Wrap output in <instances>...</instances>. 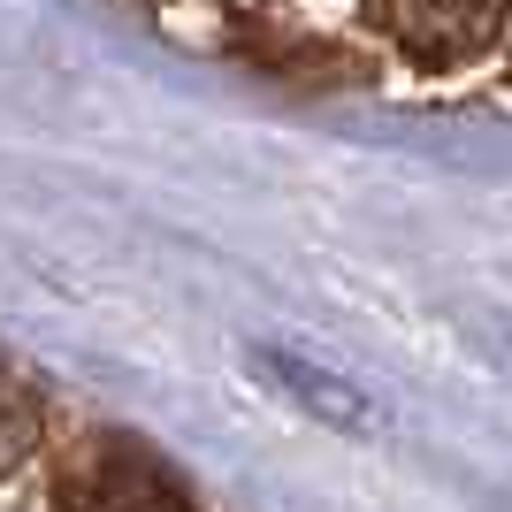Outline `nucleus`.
<instances>
[{"instance_id":"1","label":"nucleus","mask_w":512,"mask_h":512,"mask_svg":"<svg viewBox=\"0 0 512 512\" xmlns=\"http://www.w3.org/2000/svg\"><path fill=\"white\" fill-rule=\"evenodd\" d=\"M54 512H199L176 474L130 436H92L54 474Z\"/></svg>"},{"instance_id":"2","label":"nucleus","mask_w":512,"mask_h":512,"mask_svg":"<svg viewBox=\"0 0 512 512\" xmlns=\"http://www.w3.org/2000/svg\"><path fill=\"white\" fill-rule=\"evenodd\" d=\"M367 16L421 69H459L490 54V39L512 23V0H367Z\"/></svg>"},{"instance_id":"3","label":"nucleus","mask_w":512,"mask_h":512,"mask_svg":"<svg viewBox=\"0 0 512 512\" xmlns=\"http://www.w3.org/2000/svg\"><path fill=\"white\" fill-rule=\"evenodd\" d=\"M268 375H276L291 398H306V413H321V421L375 428V398H367L360 383H337L329 367H306V360H291V352H268Z\"/></svg>"},{"instance_id":"4","label":"nucleus","mask_w":512,"mask_h":512,"mask_svg":"<svg viewBox=\"0 0 512 512\" xmlns=\"http://www.w3.org/2000/svg\"><path fill=\"white\" fill-rule=\"evenodd\" d=\"M39 436H46V413H39V398H31V383L0 367V474H16L23 459L39 451Z\"/></svg>"}]
</instances>
